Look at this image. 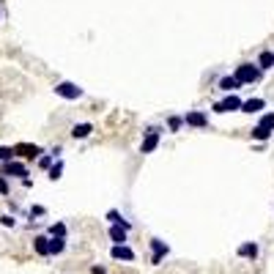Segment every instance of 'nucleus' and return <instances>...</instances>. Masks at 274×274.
I'll use <instances>...</instances> for the list:
<instances>
[{"mask_svg": "<svg viewBox=\"0 0 274 274\" xmlns=\"http://www.w3.org/2000/svg\"><path fill=\"white\" fill-rule=\"evenodd\" d=\"M233 77H236L241 85H252V83H261L263 80V72L255 63H238L236 72H233Z\"/></svg>", "mask_w": 274, "mask_h": 274, "instance_id": "obj_1", "label": "nucleus"}, {"mask_svg": "<svg viewBox=\"0 0 274 274\" xmlns=\"http://www.w3.org/2000/svg\"><path fill=\"white\" fill-rule=\"evenodd\" d=\"M266 107V101L263 99H247V101H241V113H261V110Z\"/></svg>", "mask_w": 274, "mask_h": 274, "instance_id": "obj_17", "label": "nucleus"}, {"mask_svg": "<svg viewBox=\"0 0 274 274\" xmlns=\"http://www.w3.org/2000/svg\"><path fill=\"white\" fill-rule=\"evenodd\" d=\"M63 252H66V238H49V258L63 255Z\"/></svg>", "mask_w": 274, "mask_h": 274, "instance_id": "obj_20", "label": "nucleus"}, {"mask_svg": "<svg viewBox=\"0 0 274 274\" xmlns=\"http://www.w3.org/2000/svg\"><path fill=\"white\" fill-rule=\"evenodd\" d=\"M214 113H236V110H241V99H238V93H228L225 99L214 101Z\"/></svg>", "mask_w": 274, "mask_h": 274, "instance_id": "obj_5", "label": "nucleus"}, {"mask_svg": "<svg viewBox=\"0 0 274 274\" xmlns=\"http://www.w3.org/2000/svg\"><path fill=\"white\" fill-rule=\"evenodd\" d=\"M91 274H104V266H93V269H91Z\"/></svg>", "mask_w": 274, "mask_h": 274, "instance_id": "obj_29", "label": "nucleus"}, {"mask_svg": "<svg viewBox=\"0 0 274 274\" xmlns=\"http://www.w3.org/2000/svg\"><path fill=\"white\" fill-rule=\"evenodd\" d=\"M159 140H162V129H156V126H148V129L143 132L140 154H154V151L159 148Z\"/></svg>", "mask_w": 274, "mask_h": 274, "instance_id": "obj_3", "label": "nucleus"}, {"mask_svg": "<svg viewBox=\"0 0 274 274\" xmlns=\"http://www.w3.org/2000/svg\"><path fill=\"white\" fill-rule=\"evenodd\" d=\"M238 258H250V261H255L258 252H261V247L255 244V241H244V244H238Z\"/></svg>", "mask_w": 274, "mask_h": 274, "instance_id": "obj_13", "label": "nucleus"}, {"mask_svg": "<svg viewBox=\"0 0 274 274\" xmlns=\"http://www.w3.org/2000/svg\"><path fill=\"white\" fill-rule=\"evenodd\" d=\"M255 66L261 69V72H266V69H274V49H263V52L258 55Z\"/></svg>", "mask_w": 274, "mask_h": 274, "instance_id": "obj_14", "label": "nucleus"}, {"mask_svg": "<svg viewBox=\"0 0 274 274\" xmlns=\"http://www.w3.org/2000/svg\"><path fill=\"white\" fill-rule=\"evenodd\" d=\"M255 126H261V129H266V132H274V110L263 113L261 118H258V124H255Z\"/></svg>", "mask_w": 274, "mask_h": 274, "instance_id": "obj_19", "label": "nucleus"}, {"mask_svg": "<svg viewBox=\"0 0 274 274\" xmlns=\"http://www.w3.org/2000/svg\"><path fill=\"white\" fill-rule=\"evenodd\" d=\"M66 222H52V225H49V230H47V236L49 238H66Z\"/></svg>", "mask_w": 274, "mask_h": 274, "instance_id": "obj_18", "label": "nucleus"}, {"mask_svg": "<svg viewBox=\"0 0 274 274\" xmlns=\"http://www.w3.org/2000/svg\"><path fill=\"white\" fill-rule=\"evenodd\" d=\"M181 126H184V115H167V132H181Z\"/></svg>", "mask_w": 274, "mask_h": 274, "instance_id": "obj_21", "label": "nucleus"}, {"mask_svg": "<svg viewBox=\"0 0 274 274\" xmlns=\"http://www.w3.org/2000/svg\"><path fill=\"white\" fill-rule=\"evenodd\" d=\"M107 236H110V241H113V247H121V244H126L129 230H124V228H118V225H110Z\"/></svg>", "mask_w": 274, "mask_h": 274, "instance_id": "obj_10", "label": "nucleus"}, {"mask_svg": "<svg viewBox=\"0 0 274 274\" xmlns=\"http://www.w3.org/2000/svg\"><path fill=\"white\" fill-rule=\"evenodd\" d=\"M91 132H93V124H88V121H85V124H74L72 126V137H74V140H85V137H91Z\"/></svg>", "mask_w": 274, "mask_h": 274, "instance_id": "obj_16", "label": "nucleus"}, {"mask_svg": "<svg viewBox=\"0 0 274 274\" xmlns=\"http://www.w3.org/2000/svg\"><path fill=\"white\" fill-rule=\"evenodd\" d=\"M44 214H47L44 206H33V209H30V217H44Z\"/></svg>", "mask_w": 274, "mask_h": 274, "instance_id": "obj_28", "label": "nucleus"}, {"mask_svg": "<svg viewBox=\"0 0 274 274\" xmlns=\"http://www.w3.org/2000/svg\"><path fill=\"white\" fill-rule=\"evenodd\" d=\"M107 222H110V225H118V228H124V230H132V222L126 220V217L121 214L118 209H110V211H107Z\"/></svg>", "mask_w": 274, "mask_h": 274, "instance_id": "obj_12", "label": "nucleus"}, {"mask_svg": "<svg viewBox=\"0 0 274 274\" xmlns=\"http://www.w3.org/2000/svg\"><path fill=\"white\" fill-rule=\"evenodd\" d=\"M33 250H36V255L49 258V236H36L33 238Z\"/></svg>", "mask_w": 274, "mask_h": 274, "instance_id": "obj_15", "label": "nucleus"}, {"mask_svg": "<svg viewBox=\"0 0 274 274\" xmlns=\"http://www.w3.org/2000/svg\"><path fill=\"white\" fill-rule=\"evenodd\" d=\"M0 225H3V228H14V225H17V217H14V214H3V217H0Z\"/></svg>", "mask_w": 274, "mask_h": 274, "instance_id": "obj_26", "label": "nucleus"}, {"mask_svg": "<svg viewBox=\"0 0 274 274\" xmlns=\"http://www.w3.org/2000/svg\"><path fill=\"white\" fill-rule=\"evenodd\" d=\"M184 124L192 126V129H206V126H209V115L203 113V110H186Z\"/></svg>", "mask_w": 274, "mask_h": 274, "instance_id": "obj_6", "label": "nucleus"}, {"mask_svg": "<svg viewBox=\"0 0 274 274\" xmlns=\"http://www.w3.org/2000/svg\"><path fill=\"white\" fill-rule=\"evenodd\" d=\"M0 195H3V197H8V195H11V186H8V179H3V176H0Z\"/></svg>", "mask_w": 274, "mask_h": 274, "instance_id": "obj_27", "label": "nucleus"}, {"mask_svg": "<svg viewBox=\"0 0 274 274\" xmlns=\"http://www.w3.org/2000/svg\"><path fill=\"white\" fill-rule=\"evenodd\" d=\"M220 91H225V93H238V91H241V83H238L233 74H225V77H220Z\"/></svg>", "mask_w": 274, "mask_h": 274, "instance_id": "obj_11", "label": "nucleus"}, {"mask_svg": "<svg viewBox=\"0 0 274 274\" xmlns=\"http://www.w3.org/2000/svg\"><path fill=\"white\" fill-rule=\"evenodd\" d=\"M42 154H44L42 145H30V143L14 145V156H22V159H36V156H42Z\"/></svg>", "mask_w": 274, "mask_h": 274, "instance_id": "obj_8", "label": "nucleus"}, {"mask_svg": "<svg viewBox=\"0 0 274 274\" xmlns=\"http://www.w3.org/2000/svg\"><path fill=\"white\" fill-rule=\"evenodd\" d=\"M269 137H272V132L261 129V126H255V129H252V140H258V143H266Z\"/></svg>", "mask_w": 274, "mask_h": 274, "instance_id": "obj_22", "label": "nucleus"}, {"mask_svg": "<svg viewBox=\"0 0 274 274\" xmlns=\"http://www.w3.org/2000/svg\"><path fill=\"white\" fill-rule=\"evenodd\" d=\"M52 91H55V96H60V99H66V101H77V99H83V93H85L77 83H55Z\"/></svg>", "mask_w": 274, "mask_h": 274, "instance_id": "obj_4", "label": "nucleus"}, {"mask_svg": "<svg viewBox=\"0 0 274 274\" xmlns=\"http://www.w3.org/2000/svg\"><path fill=\"white\" fill-rule=\"evenodd\" d=\"M52 165H55V156L52 154H42V156H39V167H42V170H49Z\"/></svg>", "mask_w": 274, "mask_h": 274, "instance_id": "obj_24", "label": "nucleus"}, {"mask_svg": "<svg viewBox=\"0 0 274 274\" xmlns=\"http://www.w3.org/2000/svg\"><path fill=\"white\" fill-rule=\"evenodd\" d=\"M8 159H14V148H8V145H0V165H3V162H8Z\"/></svg>", "mask_w": 274, "mask_h": 274, "instance_id": "obj_25", "label": "nucleus"}, {"mask_svg": "<svg viewBox=\"0 0 274 274\" xmlns=\"http://www.w3.org/2000/svg\"><path fill=\"white\" fill-rule=\"evenodd\" d=\"M60 173H63V159H58L52 167H49V181H58Z\"/></svg>", "mask_w": 274, "mask_h": 274, "instance_id": "obj_23", "label": "nucleus"}, {"mask_svg": "<svg viewBox=\"0 0 274 274\" xmlns=\"http://www.w3.org/2000/svg\"><path fill=\"white\" fill-rule=\"evenodd\" d=\"M110 258L113 261H126V263H132L135 261V250H132L129 244H121V247H110Z\"/></svg>", "mask_w": 274, "mask_h": 274, "instance_id": "obj_9", "label": "nucleus"}, {"mask_svg": "<svg viewBox=\"0 0 274 274\" xmlns=\"http://www.w3.org/2000/svg\"><path fill=\"white\" fill-rule=\"evenodd\" d=\"M0 176L3 179H28V165L25 162H17V159H8L0 165Z\"/></svg>", "mask_w": 274, "mask_h": 274, "instance_id": "obj_2", "label": "nucleus"}, {"mask_svg": "<svg viewBox=\"0 0 274 274\" xmlns=\"http://www.w3.org/2000/svg\"><path fill=\"white\" fill-rule=\"evenodd\" d=\"M151 252H154V255H151V263H154V266H159V263L170 255V247H167L162 238H151Z\"/></svg>", "mask_w": 274, "mask_h": 274, "instance_id": "obj_7", "label": "nucleus"}]
</instances>
